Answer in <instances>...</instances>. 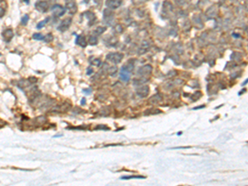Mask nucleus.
<instances>
[{
	"mask_svg": "<svg viewBox=\"0 0 248 186\" xmlns=\"http://www.w3.org/2000/svg\"><path fill=\"white\" fill-rule=\"evenodd\" d=\"M133 69V65L123 67L120 70V78L123 81H128L130 79V72Z\"/></svg>",
	"mask_w": 248,
	"mask_h": 186,
	"instance_id": "f257e3e1",
	"label": "nucleus"
},
{
	"mask_svg": "<svg viewBox=\"0 0 248 186\" xmlns=\"http://www.w3.org/2000/svg\"><path fill=\"white\" fill-rule=\"evenodd\" d=\"M51 11H52V12H53L54 16H56L57 17H62L64 14V12H65V8H64V7L61 6V5L56 4V5L52 6Z\"/></svg>",
	"mask_w": 248,
	"mask_h": 186,
	"instance_id": "f03ea898",
	"label": "nucleus"
},
{
	"mask_svg": "<svg viewBox=\"0 0 248 186\" xmlns=\"http://www.w3.org/2000/svg\"><path fill=\"white\" fill-rule=\"evenodd\" d=\"M65 7L70 14H74L77 12V5L74 0H66Z\"/></svg>",
	"mask_w": 248,
	"mask_h": 186,
	"instance_id": "7ed1b4c3",
	"label": "nucleus"
},
{
	"mask_svg": "<svg viewBox=\"0 0 248 186\" xmlns=\"http://www.w3.org/2000/svg\"><path fill=\"white\" fill-rule=\"evenodd\" d=\"M71 22H72V19L70 18V17H68V18L64 19L63 21L61 22V24L59 25L58 30H59L60 31H61V32L65 31L66 30L69 29V26H70Z\"/></svg>",
	"mask_w": 248,
	"mask_h": 186,
	"instance_id": "20e7f679",
	"label": "nucleus"
},
{
	"mask_svg": "<svg viewBox=\"0 0 248 186\" xmlns=\"http://www.w3.org/2000/svg\"><path fill=\"white\" fill-rule=\"evenodd\" d=\"M123 57V55L121 53H110L107 56V59H108V61L117 64V63L121 62Z\"/></svg>",
	"mask_w": 248,
	"mask_h": 186,
	"instance_id": "39448f33",
	"label": "nucleus"
},
{
	"mask_svg": "<svg viewBox=\"0 0 248 186\" xmlns=\"http://www.w3.org/2000/svg\"><path fill=\"white\" fill-rule=\"evenodd\" d=\"M35 7L40 12H46L48 10V3L45 1H38L35 4Z\"/></svg>",
	"mask_w": 248,
	"mask_h": 186,
	"instance_id": "423d86ee",
	"label": "nucleus"
},
{
	"mask_svg": "<svg viewBox=\"0 0 248 186\" xmlns=\"http://www.w3.org/2000/svg\"><path fill=\"white\" fill-rule=\"evenodd\" d=\"M13 36H14V34H13V31H12V29H7L2 32V37H3L4 41H7V42L11 41V40L12 39V37H13Z\"/></svg>",
	"mask_w": 248,
	"mask_h": 186,
	"instance_id": "0eeeda50",
	"label": "nucleus"
},
{
	"mask_svg": "<svg viewBox=\"0 0 248 186\" xmlns=\"http://www.w3.org/2000/svg\"><path fill=\"white\" fill-rule=\"evenodd\" d=\"M137 95L140 96L141 98H145L148 95L149 93V87L148 86H142L141 88H139L136 91Z\"/></svg>",
	"mask_w": 248,
	"mask_h": 186,
	"instance_id": "6e6552de",
	"label": "nucleus"
},
{
	"mask_svg": "<svg viewBox=\"0 0 248 186\" xmlns=\"http://www.w3.org/2000/svg\"><path fill=\"white\" fill-rule=\"evenodd\" d=\"M69 108H70V105L64 103L61 106H56V108H52V111L56 112V113H65V112L69 111Z\"/></svg>",
	"mask_w": 248,
	"mask_h": 186,
	"instance_id": "1a4fd4ad",
	"label": "nucleus"
},
{
	"mask_svg": "<svg viewBox=\"0 0 248 186\" xmlns=\"http://www.w3.org/2000/svg\"><path fill=\"white\" fill-rule=\"evenodd\" d=\"M76 43L79 45L81 47H85L87 46V42H86V39L85 37L84 36H79L77 37L76 39Z\"/></svg>",
	"mask_w": 248,
	"mask_h": 186,
	"instance_id": "9d476101",
	"label": "nucleus"
},
{
	"mask_svg": "<svg viewBox=\"0 0 248 186\" xmlns=\"http://www.w3.org/2000/svg\"><path fill=\"white\" fill-rule=\"evenodd\" d=\"M146 177L143 175H125L122 176V180H130V179H145Z\"/></svg>",
	"mask_w": 248,
	"mask_h": 186,
	"instance_id": "9b49d317",
	"label": "nucleus"
},
{
	"mask_svg": "<svg viewBox=\"0 0 248 186\" xmlns=\"http://www.w3.org/2000/svg\"><path fill=\"white\" fill-rule=\"evenodd\" d=\"M48 21H49V17H47V18H46L45 20H43V21L40 22L39 23L37 24L36 28H37V29H41V28H42V27H43L45 26V25H46V24L47 23V22H48Z\"/></svg>",
	"mask_w": 248,
	"mask_h": 186,
	"instance_id": "f8f14e48",
	"label": "nucleus"
},
{
	"mask_svg": "<svg viewBox=\"0 0 248 186\" xmlns=\"http://www.w3.org/2000/svg\"><path fill=\"white\" fill-rule=\"evenodd\" d=\"M32 38L37 40V41H40V40H44V36L41 33H35L32 36Z\"/></svg>",
	"mask_w": 248,
	"mask_h": 186,
	"instance_id": "ddd939ff",
	"label": "nucleus"
},
{
	"mask_svg": "<svg viewBox=\"0 0 248 186\" xmlns=\"http://www.w3.org/2000/svg\"><path fill=\"white\" fill-rule=\"evenodd\" d=\"M107 5H108V7H113V8H116V7H118L119 5H120V2H118V1H115V0H114V1L112 2L111 3H107Z\"/></svg>",
	"mask_w": 248,
	"mask_h": 186,
	"instance_id": "4468645a",
	"label": "nucleus"
},
{
	"mask_svg": "<svg viewBox=\"0 0 248 186\" xmlns=\"http://www.w3.org/2000/svg\"><path fill=\"white\" fill-rule=\"evenodd\" d=\"M53 36H52L51 33H48L46 36H44V40L46 42H51L52 40H53Z\"/></svg>",
	"mask_w": 248,
	"mask_h": 186,
	"instance_id": "2eb2a0df",
	"label": "nucleus"
},
{
	"mask_svg": "<svg viewBox=\"0 0 248 186\" xmlns=\"http://www.w3.org/2000/svg\"><path fill=\"white\" fill-rule=\"evenodd\" d=\"M98 43V40L94 36H91L89 37V44L90 45H96Z\"/></svg>",
	"mask_w": 248,
	"mask_h": 186,
	"instance_id": "dca6fc26",
	"label": "nucleus"
},
{
	"mask_svg": "<svg viewBox=\"0 0 248 186\" xmlns=\"http://www.w3.org/2000/svg\"><path fill=\"white\" fill-rule=\"evenodd\" d=\"M85 16L87 17V18L89 19V21H92L93 18L95 19V16H94V14L92 13V12H85Z\"/></svg>",
	"mask_w": 248,
	"mask_h": 186,
	"instance_id": "f3484780",
	"label": "nucleus"
},
{
	"mask_svg": "<svg viewBox=\"0 0 248 186\" xmlns=\"http://www.w3.org/2000/svg\"><path fill=\"white\" fill-rule=\"evenodd\" d=\"M28 20H29V16H28V15H24V16L22 17V20H21L22 24V25H27V22H28Z\"/></svg>",
	"mask_w": 248,
	"mask_h": 186,
	"instance_id": "a211bd4d",
	"label": "nucleus"
},
{
	"mask_svg": "<svg viewBox=\"0 0 248 186\" xmlns=\"http://www.w3.org/2000/svg\"><path fill=\"white\" fill-rule=\"evenodd\" d=\"M104 31H106V27H98V28L95 30V33H97L98 35H100L102 33H103Z\"/></svg>",
	"mask_w": 248,
	"mask_h": 186,
	"instance_id": "6ab92c4d",
	"label": "nucleus"
},
{
	"mask_svg": "<svg viewBox=\"0 0 248 186\" xmlns=\"http://www.w3.org/2000/svg\"><path fill=\"white\" fill-rule=\"evenodd\" d=\"M4 13H5V9H4V8H2V7H0V18L3 17Z\"/></svg>",
	"mask_w": 248,
	"mask_h": 186,
	"instance_id": "aec40b11",
	"label": "nucleus"
},
{
	"mask_svg": "<svg viewBox=\"0 0 248 186\" xmlns=\"http://www.w3.org/2000/svg\"><path fill=\"white\" fill-rule=\"evenodd\" d=\"M93 64H94V65H96V66H99V64H100V60L96 59V61H94L93 62Z\"/></svg>",
	"mask_w": 248,
	"mask_h": 186,
	"instance_id": "412c9836",
	"label": "nucleus"
},
{
	"mask_svg": "<svg viewBox=\"0 0 248 186\" xmlns=\"http://www.w3.org/2000/svg\"><path fill=\"white\" fill-rule=\"evenodd\" d=\"M96 129H108V127H107L106 126H103V125H100L99 126H97V128Z\"/></svg>",
	"mask_w": 248,
	"mask_h": 186,
	"instance_id": "4be33fe9",
	"label": "nucleus"
},
{
	"mask_svg": "<svg viewBox=\"0 0 248 186\" xmlns=\"http://www.w3.org/2000/svg\"><path fill=\"white\" fill-rule=\"evenodd\" d=\"M190 148V146H183V147H174V148H170V149H188Z\"/></svg>",
	"mask_w": 248,
	"mask_h": 186,
	"instance_id": "5701e85b",
	"label": "nucleus"
},
{
	"mask_svg": "<svg viewBox=\"0 0 248 186\" xmlns=\"http://www.w3.org/2000/svg\"><path fill=\"white\" fill-rule=\"evenodd\" d=\"M84 103H85V98H82L81 104H84Z\"/></svg>",
	"mask_w": 248,
	"mask_h": 186,
	"instance_id": "b1692460",
	"label": "nucleus"
},
{
	"mask_svg": "<svg viewBox=\"0 0 248 186\" xmlns=\"http://www.w3.org/2000/svg\"><path fill=\"white\" fill-rule=\"evenodd\" d=\"M204 108V105H202V107H198V108H194L193 109H199V108Z\"/></svg>",
	"mask_w": 248,
	"mask_h": 186,
	"instance_id": "393cba45",
	"label": "nucleus"
},
{
	"mask_svg": "<svg viewBox=\"0 0 248 186\" xmlns=\"http://www.w3.org/2000/svg\"><path fill=\"white\" fill-rule=\"evenodd\" d=\"M24 1L26 2H27V3H29V0H24Z\"/></svg>",
	"mask_w": 248,
	"mask_h": 186,
	"instance_id": "a878e982",
	"label": "nucleus"
}]
</instances>
